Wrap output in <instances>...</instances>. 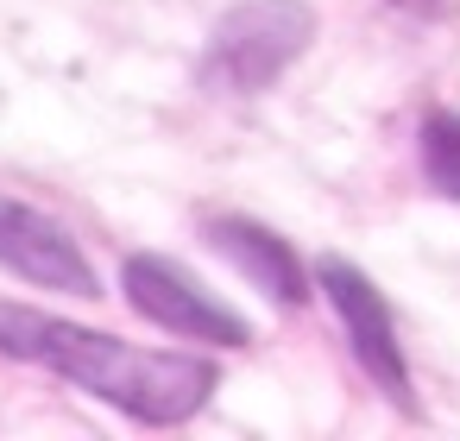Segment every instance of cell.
Returning a JSON list of instances; mask_svg holds the SVG:
<instances>
[{
  "label": "cell",
  "mask_w": 460,
  "mask_h": 441,
  "mask_svg": "<svg viewBox=\"0 0 460 441\" xmlns=\"http://www.w3.org/2000/svg\"><path fill=\"white\" fill-rule=\"evenodd\" d=\"M120 296H127L152 328H164L171 340H202V347H221V353L252 347L246 315L227 309L190 265H177V259H164V252H127V259H120Z\"/></svg>",
  "instance_id": "cell-3"
},
{
  "label": "cell",
  "mask_w": 460,
  "mask_h": 441,
  "mask_svg": "<svg viewBox=\"0 0 460 441\" xmlns=\"http://www.w3.org/2000/svg\"><path fill=\"white\" fill-rule=\"evenodd\" d=\"M0 271H13L20 284H39V290H64V296H102V278L89 252L76 246V234L20 196H0Z\"/></svg>",
  "instance_id": "cell-5"
},
{
  "label": "cell",
  "mask_w": 460,
  "mask_h": 441,
  "mask_svg": "<svg viewBox=\"0 0 460 441\" xmlns=\"http://www.w3.org/2000/svg\"><path fill=\"white\" fill-rule=\"evenodd\" d=\"M416 158H422V183L447 202H460V114L435 108L416 127Z\"/></svg>",
  "instance_id": "cell-7"
},
{
  "label": "cell",
  "mask_w": 460,
  "mask_h": 441,
  "mask_svg": "<svg viewBox=\"0 0 460 441\" xmlns=\"http://www.w3.org/2000/svg\"><path fill=\"white\" fill-rule=\"evenodd\" d=\"M0 353L89 391L95 403L120 410L146 428H177V422L202 416V403L221 384V366L208 353L127 347L102 328L45 315V309H20V303H0Z\"/></svg>",
  "instance_id": "cell-1"
},
{
  "label": "cell",
  "mask_w": 460,
  "mask_h": 441,
  "mask_svg": "<svg viewBox=\"0 0 460 441\" xmlns=\"http://www.w3.org/2000/svg\"><path fill=\"white\" fill-rule=\"evenodd\" d=\"M315 290H322L328 309L341 315V334H347L359 372H366L397 410H416V397H410V359H403V340H397V322H391V303L378 296V284H372L353 259L328 252V259L315 265Z\"/></svg>",
  "instance_id": "cell-4"
},
{
  "label": "cell",
  "mask_w": 460,
  "mask_h": 441,
  "mask_svg": "<svg viewBox=\"0 0 460 441\" xmlns=\"http://www.w3.org/2000/svg\"><path fill=\"white\" fill-rule=\"evenodd\" d=\"M315 39V7L309 0H240L227 7L196 57V83L227 101L265 95Z\"/></svg>",
  "instance_id": "cell-2"
},
{
  "label": "cell",
  "mask_w": 460,
  "mask_h": 441,
  "mask_svg": "<svg viewBox=\"0 0 460 441\" xmlns=\"http://www.w3.org/2000/svg\"><path fill=\"white\" fill-rule=\"evenodd\" d=\"M403 7H416V13H435V0H403Z\"/></svg>",
  "instance_id": "cell-8"
},
{
  "label": "cell",
  "mask_w": 460,
  "mask_h": 441,
  "mask_svg": "<svg viewBox=\"0 0 460 441\" xmlns=\"http://www.w3.org/2000/svg\"><path fill=\"white\" fill-rule=\"evenodd\" d=\"M202 234H208V246H215L252 290H265L278 309H303V303H309V278H303V265H296V252H290L284 234H271V227H259V221H246V215H215Z\"/></svg>",
  "instance_id": "cell-6"
}]
</instances>
